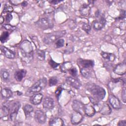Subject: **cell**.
<instances>
[{"mask_svg": "<svg viewBox=\"0 0 126 126\" xmlns=\"http://www.w3.org/2000/svg\"><path fill=\"white\" fill-rule=\"evenodd\" d=\"M86 89L93 95V97L97 101L102 100L106 94L105 90L99 86L93 83H88L86 85Z\"/></svg>", "mask_w": 126, "mask_h": 126, "instance_id": "6da1fadb", "label": "cell"}, {"mask_svg": "<svg viewBox=\"0 0 126 126\" xmlns=\"http://www.w3.org/2000/svg\"><path fill=\"white\" fill-rule=\"evenodd\" d=\"M20 50L24 61L31 62L33 59V50L31 42L28 40L23 41L20 46Z\"/></svg>", "mask_w": 126, "mask_h": 126, "instance_id": "7a4b0ae2", "label": "cell"}, {"mask_svg": "<svg viewBox=\"0 0 126 126\" xmlns=\"http://www.w3.org/2000/svg\"><path fill=\"white\" fill-rule=\"evenodd\" d=\"M47 83V79L45 77L38 80L27 90L26 93V95L31 96L35 94L39 93L42 89L45 88Z\"/></svg>", "mask_w": 126, "mask_h": 126, "instance_id": "3957f363", "label": "cell"}, {"mask_svg": "<svg viewBox=\"0 0 126 126\" xmlns=\"http://www.w3.org/2000/svg\"><path fill=\"white\" fill-rule=\"evenodd\" d=\"M65 33V31H57L46 34L43 38V42L46 44H50L60 39Z\"/></svg>", "mask_w": 126, "mask_h": 126, "instance_id": "277c9868", "label": "cell"}, {"mask_svg": "<svg viewBox=\"0 0 126 126\" xmlns=\"http://www.w3.org/2000/svg\"><path fill=\"white\" fill-rule=\"evenodd\" d=\"M35 24L39 28L42 30L52 29L53 27V23L47 17H42L39 19L35 23Z\"/></svg>", "mask_w": 126, "mask_h": 126, "instance_id": "5b68a950", "label": "cell"}, {"mask_svg": "<svg viewBox=\"0 0 126 126\" xmlns=\"http://www.w3.org/2000/svg\"><path fill=\"white\" fill-rule=\"evenodd\" d=\"M21 104L19 101H16L9 105L10 118L11 121H14L16 118L18 111L20 108Z\"/></svg>", "mask_w": 126, "mask_h": 126, "instance_id": "8992f818", "label": "cell"}, {"mask_svg": "<svg viewBox=\"0 0 126 126\" xmlns=\"http://www.w3.org/2000/svg\"><path fill=\"white\" fill-rule=\"evenodd\" d=\"M77 63L80 68H91L94 66V62L93 60H85L81 58L78 59Z\"/></svg>", "mask_w": 126, "mask_h": 126, "instance_id": "52a82bcc", "label": "cell"}, {"mask_svg": "<svg viewBox=\"0 0 126 126\" xmlns=\"http://www.w3.org/2000/svg\"><path fill=\"white\" fill-rule=\"evenodd\" d=\"M34 119L39 124H44L46 121V115L41 110H37L34 113Z\"/></svg>", "mask_w": 126, "mask_h": 126, "instance_id": "ba28073f", "label": "cell"}, {"mask_svg": "<svg viewBox=\"0 0 126 126\" xmlns=\"http://www.w3.org/2000/svg\"><path fill=\"white\" fill-rule=\"evenodd\" d=\"M84 105L80 101L74 100L72 102V107L73 110L76 112L79 113L83 115L85 114L84 112Z\"/></svg>", "mask_w": 126, "mask_h": 126, "instance_id": "9c48e42d", "label": "cell"}, {"mask_svg": "<svg viewBox=\"0 0 126 126\" xmlns=\"http://www.w3.org/2000/svg\"><path fill=\"white\" fill-rule=\"evenodd\" d=\"M43 107L46 110H51L54 107V101L50 97H45L42 102Z\"/></svg>", "mask_w": 126, "mask_h": 126, "instance_id": "30bf717a", "label": "cell"}, {"mask_svg": "<svg viewBox=\"0 0 126 126\" xmlns=\"http://www.w3.org/2000/svg\"><path fill=\"white\" fill-rule=\"evenodd\" d=\"M66 82L67 84L76 89H79L81 86V82L72 77H68L66 78Z\"/></svg>", "mask_w": 126, "mask_h": 126, "instance_id": "8fae6325", "label": "cell"}, {"mask_svg": "<svg viewBox=\"0 0 126 126\" xmlns=\"http://www.w3.org/2000/svg\"><path fill=\"white\" fill-rule=\"evenodd\" d=\"M109 102L111 105L115 109H119L121 107V104L120 100L113 94L109 95Z\"/></svg>", "mask_w": 126, "mask_h": 126, "instance_id": "7c38bea8", "label": "cell"}, {"mask_svg": "<svg viewBox=\"0 0 126 126\" xmlns=\"http://www.w3.org/2000/svg\"><path fill=\"white\" fill-rule=\"evenodd\" d=\"M113 72L117 74L122 75L126 72V64L125 63H120L117 65L113 69Z\"/></svg>", "mask_w": 126, "mask_h": 126, "instance_id": "4fadbf2b", "label": "cell"}, {"mask_svg": "<svg viewBox=\"0 0 126 126\" xmlns=\"http://www.w3.org/2000/svg\"><path fill=\"white\" fill-rule=\"evenodd\" d=\"M43 99V95L41 93H38L31 96L30 102L33 105L40 104Z\"/></svg>", "mask_w": 126, "mask_h": 126, "instance_id": "5bb4252c", "label": "cell"}, {"mask_svg": "<svg viewBox=\"0 0 126 126\" xmlns=\"http://www.w3.org/2000/svg\"><path fill=\"white\" fill-rule=\"evenodd\" d=\"M83 120L82 114L75 112L73 113L71 116V122L73 125H76L80 123Z\"/></svg>", "mask_w": 126, "mask_h": 126, "instance_id": "9a60e30c", "label": "cell"}, {"mask_svg": "<svg viewBox=\"0 0 126 126\" xmlns=\"http://www.w3.org/2000/svg\"><path fill=\"white\" fill-rule=\"evenodd\" d=\"M105 23L106 21L105 18L102 17L99 20H95L93 22V28L95 30H100L103 28Z\"/></svg>", "mask_w": 126, "mask_h": 126, "instance_id": "2e32d148", "label": "cell"}, {"mask_svg": "<svg viewBox=\"0 0 126 126\" xmlns=\"http://www.w3.org/2000/svg\"><path fill=\"white\" fill-rule=\"evenodd\" d=\"M0 49L2 53L7 58H8L10 59H13L15 58V53L9 49L6 48L5 46H1Z\"/></svg>", "mask_w": 126, "mask_h": 126, "instance_id": "e0dca14e", "label": "cell"}, {"mask_svg": "<svg viewBox=\"0 0 126 126\" xmlns=\"http://www.w3.org/2000/svg\"><path fill=\"white\" fill-rule=\"evenodd\" d=\"M27 73V71L25 69H21L17 70V71H15L14 76L15 79L18 81V82H20L22 81V80L24 78L26 75Z\"/></svg>", "mask_w": 126, "mask_h": 126, "instance_id": "ac0fdd59", "label": "cell"}, {"mask_svg": "<svg viewBox=\"0 0 126 126\" xmlns=\"http://www.w3.org/2000/svg\"><path fill=\"white\" fill-rule=\"evenodd\" d=\"M79 12L81 15L88 16L91 13V7L88 4H83L79 8Z\"/></svg>", "mask_w": 126, "mask_h": 126, "instance_id": "d6986e66", "label": "cell"}, {"mask_svg": "<svg viewBox=\"0 0 126 126\" xmlns=\"http://www.w3.org/2000/svg\"><path fill=\"white\" fill-rule=\"evenodd\" d=\"M99 112L102 115H109L111 112V108L108 104L103 103L100 105Z\"/></svg>", "mask_w": 126, "mask_h": 126, "instance_id": "ffe728a7", "label": "cell"}, {"mask_svg": "<svg viewBox=\"0 0 126 126\" xmlns=\"http://www.w3.org/2000/svg\"><path fill=\"white\" fill-rule=\"evenodd\" d=\"M84 112L85 114L89 117H92L95 114V110L91 104H88L84 106Z\"/></svg>", "mask_w": 126, "mask_h": 126, "instance_id": "44dd1931", "label": "cell"}, {"mask_svg": "<svg viewBox=\"0 0 126 126\" xmlns=\"http://www.w3.org/2000/svg\"><path fill=\"white\" fill-rule=\"evenodd\" d=\"M49 125L52 126H62L63 125V121L61 118L55 117L50 120Z\"/></svg>", "mask_w": 126, "mask_h": 126, "instance_id": "7402d4cb", "label": "cell"}, {"mask_svg": "<svg viewBox=\"0 0 126 126\" xmlns=\"http://www.w3.org/2000/svg\"><path fill=\"white\" fill-rule=\"evenodd\" d=\"M10 113V109H9V105H6L5 104H3L0 110V118H2L8 116V115Z\"/></svg>", "mask_w": 126, "mask_h": 126, "instance_id": "603a6c76", "label": "cell"}, {"mask_svg": "<svg viewBox=\"0 0 126 126\" xmlns=\"http://www.w3.org/2000/svg\"><path fill=\"white\" fill-rule=\"evenodd\" d=\"M1 95L3 98L4 99H8L12 96V91L7 88H4L1 90L0 91Z\"/></svg>", "mask_w": 126, "mask_h": 126, "instance_id": "cb8c5ba5", "label": "cell"}, {"mask_svg": "<svg viewBox=\"0 0 126 126\" xmlns=\"http://www.w3.org/2000/svg\"><path fill=\"white\" fill-rule=\"evenodd\" d=\"M23 111L26 117L29 118L30 116H31V114L33 112V108L31 105L27 104L23 107Z\"/></svg>", "mask_w": 126, "mask_h": 126, "instance_id": "d4e9b609", "label": "cell"}, {"mask_svg": "<svg viewBox=\"0 0 126 126\" xmlns=\"http://www.w3.org/2000/svg\"><path fill=\"white\" fill-rule=\"evenodd\" d=\"M80 72L82 75L86 78H89L91 76L92 70L91 68H80Z\"/></svg>", "mask_w": 126, "mask_h": 126, "instance_id": "484cf974", "label": "cell"}, {"mask_svg": "<svg viewBox=\"0 0 126 126\" xmlns=\"http://www.w3.org/2000/svg\"><path fill=\"white\" fill-rule=\"evenodd\" d=\"M101 56L105 59H107L109 60V61H114L115 60V56L114 54H111V53H106V52H102L101 53Z\"/></svg>", "mask_w": 126, "mask_h": 126, "instance_id": "4316f807", "label": "cell"}, {"mask_svg": "<svg viewBox=\"0 0 126 126\" xmlns=\"http://www.w3.org/2000/svg\"><path fill=\"white\" fill-rule=\"evenodd\" d=\"M0 77L1 79L4 81L8 80L9 77V73L7 70L2 68L0 70Z\"/></svg>", "mask_w": 126, "mask_h": 126, "instance_id": "83f0119b", "label": "cell"}, {"mask_svg": "<svg viewBox=\"0 0 126 126\" xmlns=\"http://www.w3.org/2000/svg\"><path fill=\"white\" fill-rule=\"evenodd\" d=\"M72 65L70 62H67L64 63L62 65L61 67V69L62 72H66L68 71L72 67Z\"/></svg>", "mask_w": 126, "mask_h": 126, "instance_id": "f1b7e54d", "label": "cell"}, {"mask_svg": "<svg viewBox=\"0 0 126 126\" xmlns=\"http://www.w3.org/2000/svg\"><path fill=\"white\" fill-rule=\"evenodd\" d=\"M37 57L40 61H43L45 58V52L42 50L38 49L36 52Z\"/></svg>", "mask_w": 126, "mask_h": 126, "instance_id": "f546056e", "label": "cell"}, {"mask_svg": "<svg viewBox=\"0 0 126 126\" xmlns=\"http://www.w3.org/2000/svg\"><path fill=\"white\" fill-rule=\"evenodd\" d=\"M9 32L7 31H5V32H3L1 35H0V41L2 42V43H3L7 39V38H8L9 37Z\"/></svg>", "mask_w": 126, "mask_h": 126, "instance_id": "4dcf8cb0", "label": "cell"}, {"mask_svg": "<svg viewBox=\"0 0 126 126\" xmlns=\"http://www.w3.org/2000/svg\"><path fill=\"white\" fill-rule=\"evenodd\" d=\"M49 85L50 87H52L56 85L58 83V79L56 77H52L49 80Z\"/></svg>", "mask_w": 126, "mask_h": 126, "instance_id": "1f68e13d", "label": "cell"}, {"mask_svg": "<svg viewBox=\"0 0 126 126\" xmlns=\"http://www.w3.org/2000/svg\"><path fill=\"white\" fill-rule=\"evenodd\" d=\"M64 43V39H62V38H60L58 40H57L56 41V43H55L56 47L57 48L62 47L63 46Z\"/></svg>", "mask_w": 126, "mask_h": 126, "instance_id": "d6a6232c", "label": "cell"}, {"mask_svg": "<svg viewBox=\"0 0 126 126\" xmlns=\"http://www.w3.org/2000/svg\"><path fill=\"white\" fill-rule=\"evenodd\" d=\"M49 64H50V65L51 66V67L52 68H54V69H57L60 65L59 63H56L52 59H50V60L49 61Z\"/></svg>", "mask_w": 126, "mask_h": 126, "instance_id": "836d02e7", "label": "cell"}, {"mask_svg": "<svg viewBox=\"0 0 126 126\" xmlns=\"http://www.w3.org/2000/svg\"><path fill=\"white\" fill-rule=\"evenodd\" d=\"M82 29L85 32H88L91 31V27L89 24L87 23H84L82 26Z\"/></svg>", "mask_w": 126, "mask_h": 126, "instance_id": "e575fe53", "label": "cell"}, {"mask_svg": "<svg viewBox=\"0 0 126 126\" xmlns=\"http://www.w3.org/2000/svg\"><path fill=\"white\" fill-rule=\"evenodd\" d=\"M62 91H63L62 88L61 86H60V87L57 88V89H56V90L55 92V96H56V98L58 100L59 98V97H60V95H61V94L62 92Z\"/></svg>", "mask_w": 126, "mask_h": 126, "instance_id": "d590c367", "label": "cell"}, {"mask_svg": "<svg viewBox=\"0 0 126 126\" xmlns=\"http://www.w3.org/2000/svg\"><path fill=\"white\" fill-rule=\"evenodd\" d=\"M13 8L12 6H6L4 7L3 10V13H5L7 12L8 13H11L12 12H13Z\"/></svg>", "mask_w": 126, "mask_h": 126, "instance_id": "8d00e7d4", "label": "cell"}, {"mask_svg": "<svg viewBox=\"0 0 126 126\" xmlns=\"http://www.w3.org/2000/svg\"><path fill=\"white\" fill-rule=\"evenodd\" d=\"M2 27H3L4 29H5V30H6L7 31H13L16 28L15 27L11 26L8 24H4Z\"/></svg>", "mask_w": 126, "mask_h": 126, "instance_id": "74e56055", "label": "cell"}, {"mask_svg": "<svg viewBox=\"0 0 126 126\" xmlns=\"http://www.w3.org/2000/svg\"><path fill=\"white\" fill-rule=\"evenodd\" d=\"M68 71L73 77H76L77 75V70L75 67H72Z\"/></svg>", "mask_w": 126, "mask_h": 126, "instance_id": "f35d334b", "label": "cell"}, {"mask_svg": "<svg viewBox=\"0 0 126 126\" xmlns=\"http://www.w3.org/2000/svg\"><path fill=\"white\" fill-rule=\"evenodd\" d=\"M121 96H122V100H123V102L124 103H126V89H125V88H124L122 90Z\"/></svg>", "mask_w": 126, "mask_h": 126, "instance_id": "ab89813d", "label": "cell"}, {"mask_svg": "<svg viewBox=\"0 0 126 126\" xmlns=\"http://www.w3.org/2000/svg\"><path fill=\"white\" fill-rule=\"evenodd\" d=\"M13 18V16L12 15V14L10 13H8L7 14L6 16V22H10L11 20Z\"/></svg>", "mask_w": 126, "mask_h": 126, "instance_id": "60d3db41", "label": "cell"}, {"mask_svg": "<svg viewBox=\"0 0 126 126\" xmlns=\"http://www.w3.org/2000/svg\"><path fill=\"white\" fill-rule=\"evenodd\" d=\"M125 16H126L125 11L122 10V11L121 12V14H120V16H119V19H123V18H124L125 17Z\"/></svg>", "mask_w": 126, "mask_h": 126, "instance_id": "b9f144b4", "label": "cell"}, {"mask_svg": "<svg viewBox=\"0 0 126 126\" xmlns=\"http://www.w3.org/2000/svg\"><path fill=\"white\" fill-rule=\"evenodd\" d=\"M118 125L120 126H126V121L125 120H121L119 122V123H118Z\"/></svg>", "mask_w": 126, "mask_h": 126, "instance_id": "7bdbcfd3", "label": "cell"}, {"mask_svg": "<svg viewBox=\"0 0 126 126\" xmlns=\"http://www.w3.org/2000/svg\"><path fill=\"white\" fill-rule=\"evenodd\" d=\"M62 1H59V0H52V1H50V2L51 3H52L53 4H58L59 2H61Z\"/></svg>", "mask_w": 126, "mask_h": 126, "instance_id": "ee69618b", "label": "cell"}, {"mask_svg": "<svg viewBox=\"0 0 126 126\" xmlns=\"http://www.w3.org/2000/svg\"><path fill=\"white\" fill-rule=\"evenodd\" d=\"M21 4L23 7H25L28 5V2L26 1H23L21 2Z\"/></svg>", "mask_w": 126, "mask_h": 126, "instance_id": "f6af8a7d", "label": "cell"}, {"mask_svg": "<svg viewBox=\"0 0 126 126\" xmlns=\"http://www.w3.org/2000/svg\"><path fill=\"white\" fill-rule=\"evenodd\" d=\"M4 17H3L2 15H0V23L1 24H2L4 22Z\"/></svg>", "mask_w": 126, "mask_h": 126, "instance_id": "bcb514c9", "label": "cell"}]
</instances>
